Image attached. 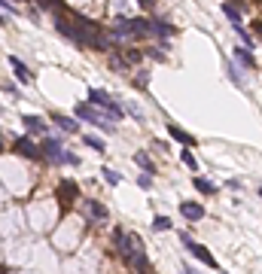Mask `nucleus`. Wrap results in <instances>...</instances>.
<instances>
[{
    "mask_svg": "<svg viewBox=\"0 0 262 274\" xmlns=\"http://www.w3.org/2000/svg\"><path fill=\"white\" fill-rule=\"evenodd\" d=\"M74 113H76V122H89V125H98L101 131H113V122L104 119L101 107H95V104H76Z\"/></svg>",
    "mask_w": 262,
    "mask_h": 274,
    "instance_id": "nucleus-1",
    "label": "nucleus"
},
{
    "mask_svg": "<svg viewBox=\"0 0 262 274\" xmlns=\"http://www.w3.org/2000/svg\"><path fill=\"white\" fill-rule=\"evenodd\" d=\"M40 156H43L49 164H64V143H61V137L46 134L43 143H40Z\"/></svg>",
    "mask_w": 262,
    "mask_h": 274,
    "instance_id": "nucleus-2",
    "label": "nucleus"
},
{
    "mask_svg": "<svg viewBox=\"0 0 262 274\" xmlns=\"http://www.w3.org/2000/svg\"><path fill=\"white\" fill-rule=\"evenodd\" d=\"M125 262L137 271V274H150V259H147V250L141 244V237L134 235V241H131V253L125 256Z\"/></svg>",
    "mask_w": 262,
    "mask_h": 274,
    "instance_id": "nucleus-3",
    "label": "nucleus"
},
{
    "mask_svg": "<svg viewBox=\"0 0 262 274\" xmlns=\"http://www.w3.org/2000/svg\"><path fill=\"white\" fill-rule=\"evenodd\" d=\"M180 244H183V247H186V250H189L192 256H195V259H198L201 265H211V268H220V265H217V259H214V256H211V250H207V247H201L198 241H192V237H189L186 232L180 235Z\"/></svg>",
    "mask_w": 262,
    "mask_h": 274,
    "instance_id": "nucleus-4",
    "label": "nucleus"
},
{
    "mask_svg": "<svg viewBox=\"0 0 262 274\" xmlns=\"http://www.w3.org/2000/svg\"><path fill=\"white\" fill-rule=\"evenodd\" d=\"M12 150L19 153V156H25V158H31V161H37V158H40V146L34 143V137H31V134H22V137H15Z\"/></svg>",
    "mask_w": 262,
    "mask_h": 274,
    "instance_id": "nucleus-5",
    "label": "nucleus"
},
{
    "mask_svg": "<svg viewBox=\"0 0 262 274\" xmlns=\"http://www.w3.org/2000/svg\"><path fill=\"white\" fill-rule=\"evenodd\" d=\"M76 195H79V186L74 180H64V183H58V201L64 207H71L74 201H76Z\"/></svg>",
    "mask_w": 262,
    "mask_h": 274,
    "instance_id": "nucleus-6",
    "label": "nucleus"
},
{
    "mask_svg": "<svg viewBox=\"0 0 262 274\" xmlns=\"http://www.w3.org/2000/svg\"><path fill=\"white\" fill-rule=\"evenodd\" d=\"M22 125L28 128V134H49V125H46V119H40V116H34V113H25L22 116Z\"/></svg>",
    "mask_w": 262,
    "mask_h": 274,
    "instance_id": "nucleus-7",
    "label": "nucleus"
},
{
    "mask_svg": "<svg viewBox=\"0 0 262 274\" xmlns=\"http://www.w3.org/2000/svg\"><path fill=\"white\" fill-rule=\"evenodd\" d=\"M180 216L189 219V223H201V219H204V207L198 204V201H183V204H180Z\"/></svg>",
    "mask_w": 262,
    "mask_h": 274,
    "instance_id": "nucleus-8",
    "label": "nucleus"
},
{
    "mask_svg": "<svg viewBox=\"0 0 262 274\" xmlns=\"http://www.w3.org/2000/svg\"><path fill=\"white\" fill-rule=\"evenodd\" d=\"M85 216H89V219H95V223H107V207H104L101 204V201H95V198H89V201H85Z\"/></svg>",
    "mask_w": 262,
    "mask_h": 274,
    "instance_id": "nucleus-9",
    "label": "nucleus"
},
{
    "mask_svg": "<svg viewBox=\"0 0 262 274\" xmlns=\"http://www.w3.org/2000/svg\"><path fill=\"white\" fill-rule=\"evenodd\" d=\"M9 67H12V73H15V79H19L22 85H28L34 77H31V70L25 67V61L22 58H15V55H9Z\"/></svg>",
    "mask_w": 262,
    "mask_h": 274,
    "instance_id": "nucleus-10",
    "label": "nucleus"
},
{
    "mask_svg": "<svg viewBox=\"0 0 262 274\" xmlns=\"http://www.w3.org/2000/svg\"><path fill=\"white\" fill-rule=\"evenodd\" d=\"M52 125H58L64 134H76L79 131V122L71 119V116H61V113H52Z\"/></svg>",
    "mask_w": 262,
    "mask_h": 274,
    "instance_id": "nucleus-11",
    "label": "nucleus"
},
{
    "mask_svg": "<svg viewBox=\"0 0 262 274\" xmlns=\"http://www.w3.org/2000/svg\"><path fill=\"white\" fill-rule=\"evenodd\" d=\"M150 34L152 37H174V25L162 22V18H150Z\"/></svg>",
    "mask_w": 262,
    "mask_h": 274,
    "instance_id": "nucleus-12",
    "label": "nucleus"
},
{
    "mask_svg": "<svg viewBox=\"0 0 262 274\" xmlns=\"http://www.w3.org/2000/svg\"><path fill=\"white\" fill-rule=\"evenodd\" d=\"M89 104H95V107H101V110H107V107L113 104V98L107 95V91H101V88H89Z\"/></svg>",
    "mask_w": 262,
    "mask_h": 274,
    "instance_id": "nucleus-13",
    "label": "nucleus"
},
{
    "mask_svg": "<svg viewBox=\"0 0 262 274\" xmlns=\"http://www.w3.org/2000/svg\"><path fill=\"white\" fill-rule=\"evenodd\" d=\"M168 134L177 140V143H183V146H192V143H195V137H192L189 131H183V128H177V125H171V128H168Z\"/></svg>",
    "mask_w": 262,
    "mask_h": 274,
    "instance_id": "nucleus-14",
    "label": "nucleus"
},
{
    "mask_svg": "<svg viewBox=\"0 0 262 274\" xmlns=\"http://www.w3.org/2000/svg\"><path fill=\"white\" fill-rule=\"evenodd\" d=\"M134 161H137V168H141L144 174H150V177H155V171H159V168L152 164V158H150L147 153H137V156H134Z\"/></svg>",
    "mask_w": 262,
    "mask_h": 274,
    "instance_id": "nucleus-15",
    "label": "nucleus"
},
{
    "mask_svg": "<svg viewBox=\"0 0 262 274\" xmlns=\"http://www.w3.org/2000/svg\"><path fill=\"white\" fill-rule=\"evenodd\" d=\"M82 143L89 146V150H95V153H107V143H104V140H98L95 134H85V137H82Z\"/></svg>",
    "mask_w": 262,
    "mask_h": 274,
    "instance_id": "nucleus-16",
    "label": "nucleus"
},
{
    "mask_svg": "<svg viewBox=\"0 0 262 274\" xmlns=\"http://www.w3.org/2000/svg\"><path fill=\"white\" fill-rule=\"evenodd\" d=\"M235 61H241L244 67H256L253 55H250V49H235Z\"/></svg>",
    "mask_w": 262,
    "mask_h": 274,
    "instance_id": "nucleus-17",
    "label": "nucleus"
},
{
    "mask_svg": "<svg viewBox=\"0 0 262 274\" xmlns=\"http://www.w3.org/2000/svg\"><path fill=\"white\" fill-rule=\"evenodd\" d=\"M195 189H198L201 195H214V192H217V186H214L211 180H204V177H195Z\"/></svg>",
    "mask_w": 262,
    "mask_h": 274,
    "instance_id": "nucleus-18",
    "label": "nucleus"
},
{
    "mask_svg": "<svg viewBox=\"0 0 262 274\" xmlns=\"http://www.w3.org/2000/svg\"><path fill=\"white\" fill-rule=\"evenodd\" d=\"M34 3H37L40 9H55L58 15L64 12V3H61V0H34Z\"/></svg>",
    "mask_w": 262,
    "mask_h": 274,
    "instance_id": "nucleus-19",
    "label": "nucleus"
},
{
    "mask_svg": "<svg viewBox=\"0 0 262 274\" xmlns=\"http://www.w3.org/2000/svg\"><path fill=\"white\" fill-rule=\"evenodd\" d=\"M110 67H113V70H125V67H128L125 55H119V52H113V49H110Z\"/></svg>",
    "mask_w": 262,
    "mask_h": 274,
    "instance_id": "nucleus-20",
    "label": "nucleus"
},
{
    "mask_svg": "<svg viewBox=\"0 0 262 274\" xmlns=\"http://www.w3.org/2000/svg\"><path fill=\"white\" fill-rule=\"evenodd\" d=\"M223 12L229 15V22H232V28H238V25H241V12H238V9H235L232 3H223Z\"/></svg>",
    "mask_w": 262,
    "mask_h": 274,
    "instance_id": "nucleus-21",
    "label": "nucleus"
},
{
    "mask_svg": "<svg viewBox=\"0 0 262 274\" xmlns=\"http://www.w3.org/2000/svg\"><path fill=\"white\" fill-rule=\"evenodd\" d=\"M101 177H104V180H107V183H110V186H119V183H122V174H116L113 168H101Z\"/></svg>",
    "mask_w": 262,
    "mask_h": 274,
    "instance_id": "nucleus-22",
    "label": "nucleus"
},
{
    "mask_svg": "<svg viewBox=\"0 0 262 274\" xmlns=\"http://www.w3.org/2000/svg\"><path fill=\"white\" fill-rule=\"evenodd\" d=\"M180 161L186 164V168H189V171H195V168H198V161H195V156H192V153L186 150V146H183V153H180Z\"/></svg>",
    "mask_w": 262,
    "mask_h": 274,
    "instance_id": "nucleus-23",
    "label": "nucleus"
},
{
    "mask_svg": "<svg viewBox=\"0 0 262 274\" xmlns=\"http://www.w3.org/2000/svg\"><path fill=\"white\" fill-rule=\"evenodd\" d=\"M152 229H155V232H168V229H171V219H168V216H155V219H152Z\"/></svg>",
    "mask_w": 262,
    "mask_h": 274,
    "instance_id": "nucleus-24",
    "label": "nucleus"
},
{
    "mask_svg": "<svg viewBox=\"0 0 262 274\" xmlns=\"http://www.w3.org/2000/svg\"><path fill=\"white\" fill-rule=\"evenodd\" d=\"M229 79H232V82H235L238 88H244V77H241V73L235 70V64H229Z\"/></svg>",
    "mask_w": 262,
    "mask_h": 274,
    "instance_id": "nucleus-25",
    "label": "nucleus"
},
{
    "mask_svg": "<svg viewBox=\"0 0 262 274\" xmlns=\"http://www.w3.org/2000/svg\"><path fill=\"white\" fill-rule=\"evenodd\" d=\"M64 164L76 168V164H79V156H76V153H71V150H64Z\"/></svg>",
    "mask_w": 262,
    "mask_h": 274,
    "instance_id": "nucleus-26",
    "label": "nucleus"
},
{
    "mask_svg": "<svg viewBox=\"0 0 262 274\" xmlns=\"http://www.w3.org/2000/svg\"><path fill=\"white\" fill-rule=\"evenodd\" d=\"M137 186H141V189H152V177L150 174H141V177H137Z\"/></svg>",
    "mask_w": 262,
    "mask_h": 274,
    "instance_id": "nucleus-27",
    "label": "nucleus"
},
{
    "mask_svg": "<svg viewBox=\"0 0 262 274\" xmlns=\"http://www.w3.org/2000/svg\"><path fill=\"white\" fill-rule=\"evenodd\" d=\"M125 110H128V113H131V116H134L137 122H144V113H141V110H137V104H128Z\"/></svg>",
    "mask_w": 262,
    "mask_h": 274,
    "instance_id": "nucleus-28",
    "label": "nucleus"
},
{
    "mask_svg": "<svg viewBox=\"0 0 262 274\" xmlns=\"http://www.w3.org/2000/svg\"><path fill=\"white\" fill-rule=\"evenodd\" d=\"M134 82H137V85H141V88H144V85L150 82V73H147V70H141V77H134Z\"/></svg>",
    "mask_w": 262,
    "mask_h": 274,
    "instance_id": "nucleus-29",
    "label": "nucleus"
},
{
    "mask_svg": "<svg viewBox=\"0 0 262 274\" xmlns=\"http://www.w3.org/2000/svg\"><path fill=\"white\" fill-rule=\"evenodd\" d=\"M3 91H6V95H12V98H19V88H15V82H6Z\"/></svg>",
    "mask_w": 262,
    "mask_h": 274,
    "instance_id": "nucleus-30",
    "label": "nucleus"
},
{
    "mask_svg": "<svg viewBox=\"0 0 262 274\" xmlns=\"http://www.w3.org/2000/svg\"><path fill=\"white\" fill-rule=\"evenodd\" d=\"M147 55H150V58H152V61H162V58H165V55H162V49H150Z\"/></svg>",
    "mask_w": 262,
    "mask_h": 274,
    "instance_id": "nucleus-31",
    "label": "nucleus"
},
{
    "mask_svg": "<svg viewBox=\"0 0 262 274\" xmlns=\"http://www.w3.org/2000/svg\"><path fill=\"white\" fill-rule=\"evenodd\" d=\"M225 186H229V189H232V192H235V189H241V180H235V177H232V180H229V183H225Z\"/></svg>",
    "mask_w": 262,
    "mask_h": 274,
    "instance_id": "nucleus-32",
    "label": "nucleus"
},
{
    "mask_svg": "<svg viewBox=\"0 0 262 274\" xmlns=\"http://www.w3.org/2000/svg\"><path fill=\"white\" fill-rule=\"evenodd\" d=\"M180 274H198V271L192 268V265H183V268H180Z\"/></svg>",
    "mask_w": 262,
    "mask_h": 274,
    "instance_id": "nucleus-33",
    "label": "nucleus"
},
{
    "mask_svg": "<svg viewBox=\"0 0 262 274\" xmlns=\"http://www.w3.org/2000/svg\"><path fill=\"white\" fill-rule=\"evenodd\" d=\"M137 3H141V6H144V9H150V6H152V3H155V0H137Z\"/></svg>",
    "mask_w": 262,
    "mask_h": 274,
    "instance_id": "nucleus-34",
    "label": "nucleus"
},
{
    "mask_svg": "<svg viewBox=\"0 0 262 274\" xmlns=\"http://www.w3.org/2000/svg\"><path fill=\"white\" fill-rule=\"evenodd\" d=\"M0 153H3V131H0Z\"/></svg>",
    "mask_w": 262,
    "mask_h": 274,
    "instance_id": "nucleus-35",
    "label": "nucleus"
},
{
    "mask_svg": "<svg viewBox=\"0 0 262 274\" xmlns=\"http://www.w3.org/2000/svg\"><path fill=\"white\" fill-rule=\"evenodd\" d=\"M256 34H262V25H259V22H256Z\"/></svg>",
    "mask_w": 262,
    "mask_h": 274,
    "instance_id": "nucleus-36",
    "label": "nucleus"
},
{
    "mask_svg": "<svg viewBox=\"0 0 262 274\" xmlns=\"http://www.w3.org/2000/svg\"><path fill=\"white\" fill-rule=\"evenodd\" d=\"M9 3H22V0H9Z\"/></svg>",
    "mask_w": 262,
    "mask_h": 274,
    "instance_id": "nucleus-37",
    "label": "nucleus"
},
{
    "mask_svg": "<svg viewBox=\"0 0 262 274\" xmlns=\"http://www.w3.org/2000/svg\"><path fill=\"white\" fill-rule=\"evenodd\" d=\"M259 195H262V186H259Z\"/></svg>",
    "mask_w": 262,
    "mask_h": 274,
    "instance_id": "nucleus-38",
    "label": "nucleus"
}]
</instances>
